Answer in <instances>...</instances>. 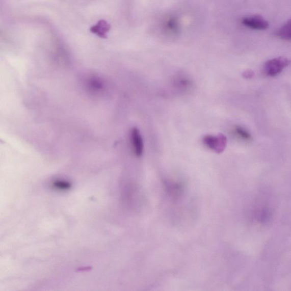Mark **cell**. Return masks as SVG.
Returning <instances> with one entry per match:
<instances>
[{
	"instance_id": "cell-2",
	"label": "cell",
	"mask_w": 291,
	"mask_h": 291,
	"mask_svg": "<svg viewBox=\"0 0 291 291\" xmlns=\"http://www.w3.org/2000/svg\"><path fill=\"white\" fill-rule=\"evenodd\" d=\"M203 142L209 149L218 153L224 151L227 144L226 137L221 134L216 136H205L203 138Z\"/></svg>"
},
{
	"instance_id": "cell-7",
	"label": "cell",
	"mask_w": 291,
	"mask_h": 291,
	"mask_svg": "<svg viewBox=\"0 0 291 291\" xmlns=\"http://www.w3.org/2000/svg\"><path fill=\"white\" fill-rule=\"evenodd\" d=\"M276 35L283 40H291V18L276 32Z\"/></svg>"
},
{
	"instance_id": "cell-4",
	"label": "cell",
	"mask_w": 291,
	"mask_h": 291,
	"mask_svg": "<svg viewBox=\"0 0 291 291\" xmlns=\"http://www.w3.org/2000/svg\"><path fill=\"white\" fill-rule=\"evenodd\" d=\"M130 141L133 152L137 157H140L144 152V141L140 131L136 127L133 128L130 132Z\"/></svg>"
},
{
	"instance_id": "cell-11",
	"label": "cell",
	"mask_w": 291,
	"mask_h": 291,
	"mask_svg": "<svg viewBox=\"0 0 291 291\" xmlns=\"http://www.w3.org/2000/svg\"><path fill=\"white\" fill-rule=\"evenodd\" d=\"M255 76V73L252 70H246L243 73V76L247 80H251Z\"/></svg>"
},
{
	"instance_id": "cell-8",
	"label": "cell",
	"mask_w": 291,
	"mask_h": 291,
	"mask_svg": "<svg viewBox=\"0 0 291 291\" xmlns=\"http://www.w3.org/2000/svg\"><path fill=\"white\" fill-rule=\"evenodd\" d=\"M54 189L59 191H66L71 188V184L70 182L64 180H56L52 183Z\"/></svg>"
},
{
	"instance_id": "cell-10",
	"label": "cell",
	"mask_w": 291,
	"mask_h": 291,
	"mask_svg": "<svg viewBox=\"0 0 291 291\" xmlns=\"http://www.w3.org/2000/svg\"><path fill=\"white\" fill-rule=\"evenodd\" d=\"M167 27L171 31L174 32H176L179 29L178 23L175 18L170 19V20L168 21Z\"/></svg>"
},
{
	"instance_id": "cell-5",
	"label": "cell",
	"mask_w": 291,
	"mask_h": 291,
	"mask_svg": "<svg viewBox=\"0 0 291 291\" xmlns=\"http://www.w3.org/2000/svg\"><path fill=\"white\" fill-rule=\"evenodd\" d=\"M173 85L177 90L181 92H189L193 88V82L184 73L177 74L173 80Z\"/></svg>"
},
{
	"instance_id": "cell-9",
	"label": "cell",
	"mask_w": 291,
	"mask_h": 291,
	"mask_svg": "<svg viewBox=\"0 0 291 291\" xmlns=\"http://www.w3.org/2000/svg\"><path fill=\"white\" fill-rule=\"evenodd\" d=\"M234 133L242 139L249 140L251 139L250 133L247 130H246L243 127L240 126H236L234 128Z\"/></svg>"
},
{
	"instance_id": "cell-3",
	"label": "cell",
	"mask_w": 291,
	"mask_h": 291,
	"mask_svg": "<svg viewBox=\"0 0 291 291\" xmlns=\"http://www.w3.org/2000/svg\"><path fill=\"white\" fill-rule=\"evenodd\" d=\"M242 23L246 27L258 31H264L269 27L268 21L259 15L245 17Z\"/></svg>"
},
{
	"instance_id": "cell-6",
	"label": "cell",
	"mask_w": 291,
	"mask_h": 291,
	"mask_svg": "<svg viewBox=\"0 0 291 291\" xmlns=\"http://www.w3.org/2000/svg\"><path fill=\"white\" fill-rule=\"evenodd\" d=\"M111 26L105 20H100L98 22L96 25L90 28V31L93 34H96L99 37L105 38L107 33L110 31Z\"/></svg>"
},
{
	"instance_id": "cell-1",
	"label": "cell",
	"mask_w": 291,
	"mask_h": 291,
	"mask_svg": "<svg viewBox=\"0 0 291 291\" xmlns=\"http://www.w3.org/2000/svg\"><path fill=\"white\" fill-rule=\"evenodd\" d=\"M290 64V61L287 58L284 57L275 58L264 64L263 71L266 75L275 77L279 75Z\"/></svg>"
}]
</instances>
